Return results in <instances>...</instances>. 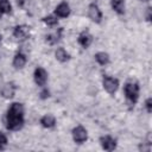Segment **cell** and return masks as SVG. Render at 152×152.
Masks as SVG:
<instances>
[{"instance_id":"6da1fadb","label":"cell","mask_w":152,"mask_h":152,"mask_svg":"<svg viewBox=\"0 0 152 152\" xmlns=\"http://www.w3.org/2000/svg\"><path fill=\"white\" fill-rule=\"evenodd\" d=\"M24 126V106L20 102H13L6 114V127L10 131H18Z\"/></svg>"},{"instance_id":"7a4b0ae2","label":"cell","mask_w":152,"mask_h":152,"mask_svg":"<svg viewBox=\"0 0 152 152\" xmlns=\"http://www.w3.org/2000/svg\"><path fill=\"white\" fill-rule=\"evenodd\" d=\"M124 93L126 99L131 103H135L139 99V84L137 82H127L124 87Z\"/></svg>"},{"instance_id":"3957f363","label":"cell","mask_w":152,"mask_h":152,"mask_svg":"<svg viewBox=\"0 0 152 152\" xmlns=\"http://www.w3.org/2000/svg\"><path fill=\"white\" fill-rule=\"evenodd\" d=\"M102 86L104 88V90L110 94V95H114L118 89H119V81L114 77H110V76H104L103 80H102Z\"/></svg>"},{"instance_id":"277c9868","label":"cell","mask_w":152,"mask_h":152,"mask_svg":"<svg viewBox=\"0 0 152 152\" xmlns=\"http://www.w3.org/2000/svg\"><path fill=\"white\" fill-rule=\"evenodd\" d=\"M88 15L90 18L91 21L96 23V24H100L101 20H102V12L99 7V5L96 2H91L89 6H88Z\"/></svg>"},{"instance_id":"5b68a950","label":"cell","mask_w":152,"mask_h":152,"mask_svg":"<svg viewBox=\"0 0 152 152\" xmlns=\"http://www.w3.org/2000/svg\"><path fill=\"white\" fill-rule=\"evenodd\" d=\"M72 139L77 144H83L88 139V132H87V129L83 126H81V125L76 126L72 129Z\"/></svg>"},{"instance_id":"8992f818","label":"cell","mask_w":152,"mask_h":152,"mask_svg":"<svg viewBox=\"0 0 152 152\" xmlns=\"http://www.w3.org/2000/svg\"><path fill=\"white\" fill-rule=\"evenodd\" d=\"M33 80H34L37 86L44 87L46 84V81H48V72H46V70L44 68H42V66L36 68L34 72H33Z\"/></svg>"},{"instance_id":"52a82bcc","label":"cell","mask_w":152,"mask_h":152,"mask_svg":"<svg viewBox=\"0 0 152 152\" xmlns=\"http://www.w3.org/2000/svg\"><path fill=\"white\" fill-rule=\"evenodd\" d=\"M13 37L18 40H25L30 37V26L27 25H18L13 30Z\"/></svg>"},{"instance_id":"ba28073f","label":"cell","mask_w":152,"mask_h":152,"mask_svg":"<svg viewBox=\"0 0 152 152\" xmlns=\"http://www.w3.org/2000/svg\"><path fill=\"white\" fill-rule=\"evenodd\" d=\"M15 89H17V87L13 82H6L2 84V87L0 89L1 96L5 99H12L15 94Z\"/></svg>"},{"instance_id":"9c48e42d","label":"cell","mask_w":152,"mask_h":152,"mask_svg":"<svg viewBox=\"0 0 152 152\" xmlns=\"http://www.w3.org/2000/svg\"><path fill=\"white\" fill-rule=\"evenodd\" d=\"M101 147L104 151H113L116 148V140L110 135H103L100 138Z\"/></svg>"},{"instance_id":"30bf717a","label":"cell","mask_w":152,"mask_h":152,"mask_svg":"<svg viewBox=\"0 0 152 152\" xmlns=\"http://www.w3.org/2000/svg\"><path fill=\"white\" fill-rule=\"evenodd\" d=\"M55 14L57 18H66L70 14V6L68 2L62 1L61 4H58L55 8Z\"/></svg>"},{"instance_id":"8fae6325","label":"cell","mask_w":152,"mask_h":152,"mask_svg":"<svg viewBox=\"0 0 152 152\" xmlns=\"http://www.w3.org/2000/svg\"><path fill=\"white\" fill-rule=\"evenodd\" d=\"M77 42H78V44H80L83 49H87V48H89V45H90L91 42H93V36H91L88 31H82V32L78 34V37H77Z\"/></svg>"},{"instance_id":"7c38bea8","label":"cell","mask_w":152,"mask_h":152,"mask_svg":"<svg viewBox=\"0 0 152 152\" xmlns=\"http://www.w3.org/2000/svg\"><path fill=\"white\" fill-rule=\"evenodd\" d=\"M26 56L23 52H17L15 56L13 57V66L15 69H23L26 64Z\"/></svg>"},{"instance_id":"4fadbf2b","label":"cell","mask_w":152,"mask_h":152,"mask_svg":"<svg viewBox=\"0 0 152 152\" xmlns=\"http://www.w3.org/2000/svg\"><path fill=\"white\" fill-rule=\"evenodd\" d=\"M110 6L112 10L119 15L125 13V0H110Z\"/></svg>"},{"instance_id":"5bb4252c","label":"cell","mask_w":152,"mask_h":152,"mask_svg":"<svg viewBox=\"0 0 152 152\" xmlns=\"http://www.w3.org/2000/svg\"><path fill=\"white\" fill-rule=\"evenodd\" d=\"M40 125L44 128H52L56 125V119L53 115L51 114H45L44 116H42L40 119Z\"/></svg>"},{"instance_id":"9a60e30c","label":"cell","mask_w":152,"mask_h":152,"mask_svg":"<svg viewBox=\"0 0 152 152\" xmlns=\"http://www.w3.org/2000/svg\"><path fill=\"white\" fill-rule=\"evenodd\" d=\"M55 56H56V59L59 61L61 63H65L70 59V55L64 48H58L55 52Z\"/></svg>"},{"instance_id":"2e32d148","label":"cell","mask_w":152,"mask_h":152,"mask_svg":"<svg viewBox=\"0 0 152 152\" xmlns=\"http://www.w3.org/2000/svg\"><path fill=\"white\" fill-rule=\"evenodd\" d=\"M95 61L100 64V65H106V64H108L109 63V55L107 53V52H97V53H95Z\"/></svg>"},{"instance_id":"e0dca14e","label":"cell","mask_w":152,"mask_h":152,"mask_svg":"<svg viewBox=\"0 0 152 152\" xmlns=\"http://www.w3.org/2000/svg\"><path fill=\"white\" fill-rule=\"evenodd\" d=\"M0 11L2 14H10L12 12V5L10 0H0Z\"/></svg>"},{"instance_id":"ac0fdd59","label":"cell","mask_w":152,"mask_h":152,"mask_svg":"<svg viewBox=\"0 0 152 152\" xmlns=\"http://www.w3.org/2000/svg\"><path fill=\"white\" fill-rule=\"evenodd\" d=\"M61 37H62V28H59L58 32H56L53 34H48L46 36V42H49V44L53 45L61 39Z\"/></svg>"},{"instance_id":"d6986e66","label":"cell","mask_w":152,"mask_h":152,"mask_svg":"<svg viewBox=\"0 0 152 152\" xmlns=\"http://www.w3.org/2000/svg\"><path fill=\"white\" fill-rule=\"evenodd\" d=\"M43 21H44L48 26H55V25L58 24V19H57V17H55V15H46V17L43 18Z\"/></svg>"},{"instance_id":"ffe728a7","label":"cell","mask_w":152,"mask_h":152,"mask_svg":"<svg viewBox=\"0 0 152 152\" xmlns=\"http://www.w3.org/2000/svg\"><path fill=\"white\" fill-rule=\"evenodd\" d=\"M7 142H8V140H7L6 134H4L2 132H0V150H4L7 146Z\"/></svg>"},{"instance_id":"44dd1931","label":"cell","mask_w":152,"mask_h":152,"mask_svg":"<svg viewBox=\"0 0 152 152\" xmlns=\"http://www.w3.org/2000/svg\"><path fill=\"white\" fill-rule=\"evenodd\" d=\"M145 107H146L147 113H151V112H152V99H151V97H148V99L145 101Z\"/></svg>"},{"instance_id":"7402d4cb","label":"cell","mask_w":152,"mask_h":152,"mask_svg":"<svg viewBox=\"0 0 152 152\" xmlns=\"http://www.w3.org/2000/svg\"><path fill=\"white\" fill-rule=\"evenodd\" d=\"M39 95H40V99H43V100H44V99H48V97L50 96V91H49V89L44 88V89L40 91V94H39Z\"/></svg>"},{"instance_id":"603a6c76","label":"cell","mask_w":152,"mask_h":152,"mask_svg":"<svg viewBox=\"0 0 152 152\" xmlns=\"http://www.w3.org/2000/svg\"><path fill=\"white\" fill-rule=\"evenodd\" d=\"M151 7H147V10H146V20L147 21H151V18H152V15H151Z\"/></svg>"},{"instance_id":"cb8c5ba5","label":"cell","mask_w":152,"mask_h":152,"mask_svg":"<svg viewBox=\"0 0 152 152\" xmlns=\"http://www.w3.org/2000/svg\"><path fill=\"white\" fill-rule=\"evenodd\" d=\"M17 1V5L19 6V7H24V5H25V2H26V0H15Z\"/></svg>"},{"instance_id":"d4e9b609","label":"cell","mask_w":152,"mask_h":152,"mask_svg":"<svg viewBox=\"0 0 152 152\" xmlns=\"http://www.w3.org/2000/svg\"><path fill=\"white\" fill-rule=\"evenodd\" d=\"M1 17H2V12L0 11V19H1Z\"/></svg>"},{"instance_id":"484cf974","label":"cell","mask_w":152,"mask_h":152,"mask_svg":"<svg viewBox=\"0 0 152 152\" xmlns=\"http://www.w3.org/2000/svg\"><path fill=\"white\" fill-rule=\"evenodd\" d=\"M140 1H150V0H140Z\"/></svg>"},{"instance_id":"4316f807","label":"cell","mask_w":152,"mask_h":152,"mask_svg":"<svg viewBox=\"0 0 152 152\" xmlns=\"http://www.w3.org/2000/svg\"><path fill=\"white\" fill-rule=\"evenodd\" d=\"M0 43H1V36H0Z\"/></svg>"}]
</instances>
